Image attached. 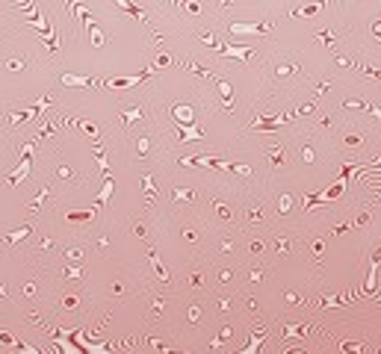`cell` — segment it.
Here are the masks:
<instances>
[{
    "label": "cell",
    "instance_id": "4",
    "mask_svg": "<svg viewBox=\"0 0 381 354\" xmlns=\"http://www.w3.org/2000/svg\"><path fill=\"white\" fill-rule=\"evenodd\" d=\"M216 53L225 56V59H249L251 53H254V47L251 45H219Z\"/></svg>",
    "mask_w": 381,
    "mask_h": 354
},
{
    "label": "cell",
    "instance_id": "7",
    "mask_svg": "<svg viewBox=\"0 0 381 354\" xmlns=\"http://www.w3.org/2000/svg\"><path fill=\"white\" fill-rule=\"evenodd\" d=\"M269 24H251V21H234L231 24V33H245V35H257V33H266Z\"/></svg>",
    "mask_w": 381,
    "mask_h": 354
},
{
    "label": "cell",
    "instance_id": "1",
    "mask_svg": "<svg viewBox=\"0 0 381 354\" xmlns=\"http://www.w3.org/2000/svg\"><path fill=\"white\" fill-rule=\"evenodd\" d=\"M349 174H352V163H346L343 174H340V180H337L334 186H328L325 192H319V195H308V198H304V210H313L316 204H325V201L340 198V195L346 192V183H349Z\"/></svg>",
    "mask_w": 381,
    "mask_h": 354
},
{
    "label": "cell",
    "instance_id": "24",
    "mask_svg": "<svg viewBox=\"0 0 381 354\" xmlns=\"http://www.w3.org/2000/svg\"><path fill=\"white\" fill-rule=\"evenodd\" d=\"M175 198H178V201H192V198H195V192L186 189V186H178V189H175Z\"/></svg>",
    "mask_w": 381,
    "mask_h": 354
},
{
    "label": "cell",
    "instance_id": "28",
    "mask_svg": "<svg viewBox=\"0 0 381 354\" xmlns=\"http://www.w3.org/2000/svg\"><path fill=\"white\" fill-rule=\"evenodd\" d=\"M45 198H48V189H42V192H39V195H36V201L30 204V210H33V212H39V207H42V201H45Z\"/></svg>",
    "mask_w": 381,
    "mask_h": 354
},
{
    "label": "cell",
    "instance_id": "29",
    "mask_svg": "<svg viewBox=\"0 0 381 354\" xmlns=\"http://www.w3.org/2000/svg\"><path fill=\"white\" fill-rule=\"evenodd\" d=\"M142 186L148 189V198H154V195H157V189H154V177H151V174H148V177L142 180Z\"/></svg>",
    "mask_w": 381,
    "mask_h": 354
},
{
    "label": "cell",
    "instance_id": "18",
    "mask_svg": "<svg viewBox=\"0 0 381 354\" xmlns=\"http://www.w3.org/2000/svg\"><path fill=\"white\" fill-rule=\"evenodd\" d=\"M45 45H48L50 53H56V50H60V35H56V30H53V27L45 33Z\"/></svg>",
    "mask_w": 381,
    "mask_h": 354
},
{
    "label": "cell",
    "instance_id": "25",
    "mask_svg": "<svg viewBox=\"0 0 381 354\" xmlns=\"http://www.w3.org/2000/svg\"><path fill=\"white\" fill-rule=\"evenodd\" d=\"M151 263H154V269L160 271V278H163V281H168V271L163 269V263H160V257H157V251H151Z\"/></svg>",
    "mask_w": 381,
    "mask_h": 354
},
{
    "label": "cell",
    "instance_id": "3",
    "mask_svg": "<svg viewBox=\"0 0 381 354\" xmlns=\"http://www.w3.org/2000/svg\"><path fill=\"white\" fill-rule=\"evenodd\" d=\"M151 74H154V68L139 71V74H133V77H109V80H104V86H107V89H130V86H136V83L148 80Z\"/></svg>",
    "mask_w": 381,
    "mask_h": 354
},
{
    "label": "cell",
    "instance_id": "11",
    "mask_svg": "<svg viewBox=\"0 0 381 354\" xmlns=\"http://www.w3.org/2000/svg\"><path fill=\"white\" fill-rule=\"evenodd\" d=\"M204 133L195 124H180V142H201Z\"/></svg>",
    "mask_w": 381,
    "mask_h": 354
},
{
    "label": "cell",
    "instance_id": "15",
    "mask_svg": "<svg viewBox=\"0 0 381 354\" xmlns=\"http://www.w3.org/2000/svg\"><path fill=\"white\" fill-rule=\"evenodd\" d=\"M112 186H116V183H112V177H107V180H104V186H101V192H98L95 207H101V204H107V201L112 198Z\"/></svg>",
    "mask_w": 381,
    "mask_h": 354
},
{
    "label": "cell",
    "instance_id": "38",
    "mask_svg": "<svg viewBox=\"0 0 381 354\" xmlns=\"http://www.w3.org/2000/svg\"><path fill=\"white\" fill-rule=\"evenodd\" d=\"M60 177H74V171L68 168V165H60Z\"/></svg>",
    "mask_w": 381,
    "mask_h": 354
},
{
    "label": "cell",
    "instance_id": "40",
    "mask_svg": "<svg viewBox=\"0 0 381 354\" xmlns=\"http://www.w3.org/2000/svg\"><path fill=\"white\" fill-rule=\"evenodd\" d=\"M42 136H53V124H45V127H42Z\"/></svg>",
    "mask_w": 381,
    "mask_h": 354
},
{
    "label": "cell",
    "instance_id": "23",
    "mask_svg": "<svg viewBox=\"0 0 381 354\" xmlns=\"http://www.w3.org/2000/svg\"><path fill=\"white\" fill-rule=\"evenodd\" d=\"M74 124H80L89 136H98V124H92V121H86V118H74Z\"/></svg>",
    "mask_w": 381,
    "mask_h": 354
},
{
    "label": "cell",
    "instance_id": "14",
    "mask_svg": "<svg viewBox=\"0 0 381 354\" xmlns=\"http://www.w3.org/2000/svg\"><path fill=\"white\" fill-rule=\"evenodd\" d=\"M65 219H68V222H92V219H95V207H92V210H68Z\"/></svg>",
    "mask_w": 381,
    "mask_h": 354
},
{
    "label": "cell",
    "instance_id": "16",
    "mask_svg": "<svg viewBox=\"0 0 381 354\" xmlns=\"http://www.w3.org/2000/svg\"><path fill=\"white\" fill-rule=\"evenodd\" d=\"M219 94H222V104L231 109V106H234V89H231L227 80H219Z\"/></svg>",
    "mask_w": 381,
    "mask_h": 354
},
{
    "label": "cell",
    "instance_id": "20",
    "mask_svg": "<svg viewBox=\"0 0 381 354\" xmlns=\"http://www.w3.org/2000/svg\"><path fill=\"white\" fill-rule=\"evenodd\" d=\"M269 160H272V165H275V168L287 165V153H284V148H272V151H269Z\"/></svg>",
    "mask_w": 381,
    "mask_h": 354
},
{
    "label": "cell",
    "instance_id": "32",
    "mask_svg": "<svg viewBox=\"0 0 381 354\" xmlns=\"http://www.w3.org/2000/svg\"><path fill=\"white\" fill-rule=\"evenodd\" d=\"M168 62H172V56H168V53H160V56H157V65H154V68H163V65H168Z\"/></svg>",
    "mask_w": 381,
    "mask_h": 354
},
{
    "label": "cell",
    "instance_id": "37",
    "mask_svg": "<svg viewBox=\"0 0 381 354\" xmlns=\"http://www.w3.org/2000/svg\"><path fill=\"white\" fill-rule=\"evenodd\" d=\"M65 257L71 260V263H77V260L83 257V254H80V251H77V248H74V251H68V254H65Z\"/></svg>",
    "mask_w": 381,
    "mask_h": 354
},
{
    "label": "cell",
    "instance_id": "26",
    "mask_svg": "<svg viewBox=\"0 0 381 354\" xmlns=\"http://www.w3.org/2000/svg\"><path fill=\"white\" fill-rule=\"evenodd\" d=\"M89 35H92V45H95V47H101V45H104V33L98 30V24L92 27V30H89Z\"/></svg>",
    "mask_w": 381,
    "mask_h": 354
},
{
    "label": "cell",
    "instance_id": "6",
    "mask_svg": "<svg viewBox=\"0 0 381 354\" xmlns=\"http://www.w3.org/2000/svg\"><path fill=\"white\" fill-rule=\"evenodd\" d=\"M68 12H74V18H77V21L83 24L86 30H92V27H95V15H92V12L86 9V6H80L77 0H68Z\"/></svg>",
    "mask_w": 381,
    "mask_h": 354
},
{
    "label": "cell",
    "instance_id": "33",
    "mask_svg": "<svg viewBox=\"0 0 381 354\" xmlns=\"http://www.w3.org/2000/svg\"><path fill=\"white\" fill-rule=\"evenodd\" d=\"M216 210H219V215H222V219H231V210H227L225 204H219V201H216Z\"/></svg>",
    "mask_w": 381,
    "mask_h": 354
},
{
    "label": "cell",
    "instance_id": "27",
    "mask_svg": "<svg viewBox=\"0 0 381 354\" xmlns=\"http://www.w3.org/2000/svg\"><path fill=\"white\" fill-rule=\"evenodd\" d=\"M24 65H27L24 59H6V68L9 71H24Z\"/></svg>",
    "mask_w": 381,
    "mask_h": 354
},
{
    "label": "cell",
    "instance_id": "35",
    "mask_svg": "<svg viewBox=\"0 0 381 354\" xmlns=\"http://www.w3.org/2000/svg\"><path fill=\"white\" fill-rule=\"evenodd\" d=\"M65 274H68V278H74V281H77V278H80V269H77V266H68V269H65Z\"/></svg>",
    "mask_w": 381,
    "mask_h": 354
},
{
    "label": "cell",
    "instance_id": "21",
    "mask_svg": "<svg viewBox=\"0 0 381 354\" xmlns=\"http://www.w3.org/2000/svg\"><path fill=\"white\" fill-rule=\"evenodd\" d=\"M183 68H186V71H192V74H198V77H213V71L201 68L198 62H189V59H186V65H183Z\"/></svg>",
    "mask_w": 381,
    "mask_h": 354
},
{
    "label": "cell",
    "instance_id": "34",
    "mask_svg": "<svg viewBox=\"0 0 381 354\" xmlns=\"http://www.w3.org/2000/svg\"><path fill=\"white\" fill-rule=\"evenodd\" d=\"M183 9H186V12H192V15H195V12H198V3H195V0H186V3H183Z\"/></svg>",
    "mask_w": 381,
    "mask_h": 354
},
{
    "label": "cell",
    "instance_id": "42",
    "mask_svg": "<svg viewBox=\"0 0 381 354\" xmlns=\"http://www.w3.org/2000/svg\"><path fill=\"white\" fill-rule=\"evenodd\" d=\"M372 33H375V35L381 38V21H375V27H372Z\"/></svg>",
    "mask_w": 381,
    "mask_h": 354
},
{
    "label": "cell",
    "instance_id": "31",
    "mask_svg": "<svg viewBox=\"0 0 381 354\" xmlns=\"http://www.w3.org/2000/svg\"><path fill=\"white\" fill-rule=\"evenodd\" d=\"M201 42H204V45H210V47H219V42H216L213 33H201Z\"/></svg>",
    "mask_w": 381,
    "mask_h": 354
},
{
    "label": "cell",
    "instance_id": "17",
    "mask_svg": "<svg viewBox=\"0 0 381 354\" xmlns=\"http://www.w3.org/2000/svg\"><path fill=\"white\" fill-rule=\"evenodd\" d=\"M30 233H33L30 227H18V230H12V233H6V236H3V242H24V239H27Z\"/></svg>",
    "mask_w": 381,
    "mask_h": 354
},
{
    "label": "cell",
    "instance_id": "8",
    "mask_svg": "<svg viewBox=\"0 0 381 354\" xmlns=\"http://www.w3.org/2000/svg\"><path fill=\"white\" fill-rule=\"evenodd\" d=\"M172 115H175L178 124H192V121H195V109L186 106V104H178V106H172Z\"/></svg>",
    "mask_w": 381,
    "mask_h": 354
},
{
    "label": "cell",
    "instance_id": "12",
    "mask_svg": "<svg viewBox=\"0 0 381 354\" xmlns=\"http://www.w3.org/2000/svg\"><path fill=\"white\" fill-rule=\"evenodd\" d=\"M119 9H124L127 15H133V18H139V21H145V12H142V6H136L133 0H112Z\"/></svg>",
    "mask_w": 381,
    "mask_h": 354
},
{
    "label": "cell",
    "instance_id": "9",
    "mask_svg": "<svg viewBox=\"0 0 381 354\" xmlns=\"http://www.w3.org/2000/svg\"><path fill=\"white\" fill-rule=\"evenodd\" d=\"M287 118H290V115H266V118H257V121H254V130H278Z\"/></svg>",
    "mask_w": 381,
    "mask_h": 354
},
{
    "label": "cell",
    "instance_id": "36",
    "mask_svg": "<svg viewBox=\"0 0 381 354\" xmlns=\"http://www.w3.org/2000/svg\"><path fill=\"white\" fill-rule=\"evenodd\" d=\"M136 151H139V153H148V139H139V142H136Z\"/></svg>",
    "mask_w": 381,
    "mask_h": 354
},
{
    "label": "cell",
    "instance_id": "2",
    "mask_svg": "<svg viewBox=\"0 0 381 354\" xmlns=\"http://www.w3.org/2000/svg\"><path fill=\"white\" fill-rule=\"evenodd\" d=\"M36 142H39V139L24 142V148H21V163L15 165V171L9 174V186H18L21 180H27L30 168H33V153H36Z\"/></svg>",
    "mask_w": 381,
    "mask_h": 354
},
{
    "label": "cell",
    "instance_id": "19",
    "mask_svg": "<svg viewBox=\"0 0 381 354\" xmlns=\"http://www.w3.org/2000/svg\"><path fill=\"white\" fill-rule=\"evenodd\" d=\"M260 342H263V328H254V333H251V342L242 348V351L249 354V351H257L260 348Z\"/></svg>",
    "mask_w": 381,
    "mask_h": 354
},
{
    "label": "cell",
    "instance_id": "30",
    "mask_svg": "<svg viewBox=\"0 0 381 354\" xmlns=\"http://www.w3.org/2000/svg\"><path fill=\"white\" fill-rule=\"evenodd\" d=\"M95 156H98V165H101V168L107 171V153L101 151V145H95Z\"/></svg>",
    "mask_w": 381,
    "mask_h": 354
},
{
    "label": "cell",
    "instance_id": "41",
    "mask_svg": "<svg viewBox=\"0 0 381 354\" xmlns=\"http://www.w3.org/2000/svg\"><path fill=\"white\" fill-rule=\"evenodd\" d=\"M364 171H381V163H378V160H375V163H372V165H367Z\"/></svg>",
    "mask_w": 381,
    "mask_h": 354
},
{
    "label": "cell",
    "instance_id": "5",
    "mask_svg": "<svg viewBox=\"0 0 381 354\" xmlns=\"http://www.w3.org/2000/svg\"><path fill=\"white\" fill-rule=\"evenodd\" d=\"M180 165H207V168H231V163L227 160H219V156H186V160H180Z\"/></svg>",
    "mask_w": 381,
    "mask_h": 354
},
{
    "label": "cell",
    "instance_id": "43",
    "mask_svg": "<svg viewBox=\"0 0 381 354\" xmlns=\"http://www.w3.org/2000/svg\"><path fill=\"white\" fill-rule=\"evenodd\" d=\"M219 3H222V6H231V3H234V0H219Z\"/></svg>",
    "mask_w": 381,
    "mask_h": 354
},
{
    "label": "cell",
    "instance_id": "13",
    "mask_svg": "<svg viewBox=\"0 0 381 354\" xmlns=\"http://www.w3.org/2000/svg\"><path fill=\"white\" fill-rule=\"evenodd\" d=\"M319 12H322V0H316V3H308V6L293 9V18H310V15H319Z\"/></svg>",
    "mask_w": 381,
    "mask_h": 354
},
{
    "label": "cell",
    "instance_id": "22",
    "mask_svg": "<svg viewBox=\"0 0 381 354\" xmlns=\"http://www.w3.org/2000/svg\"><path fill=\"white\" fill-rule=\"evenodd\" d=\"M142 115H145L142 106H133L130 112H121V121H124V124H130V121H136V118H142Z\"/></svg>",
    "mask_w": 381,
    "mask_h": 354
},
{
    "label": "cell",
    "instance_id": "39",
    "mask_svg": "<svg viewBox=\"0 0 381 354\" xmlns=\"http://www.w3.org/2000/svg\"><path fill=\"white\" fill-rule=\"evenodd\" d=\"M62 304L68 307V310H74V307H77V298H74V295H71V298H65V301H62Z\"/></svg>",
    "mask_w": 381,
    "mask_h": 354
},
{
    "label": "cell",
    "instance_id": "10",
    "mask_svg": "<svg viewBox=\"0 0 381 354\" xmlns=\"http://www.w3.org/2000/svg\"><path fill=\"white\" fill-rule=\"evenodd\" d=\"M62 83H65V86H80V89H86V86H98L95 77H80V74H62Z\"/></svg>",
    "mask_w": 381,
    "mask_h": 354
}]
</instances>
